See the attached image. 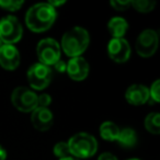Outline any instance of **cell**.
Wrapping results in <instances>:
<instances>
[{
	"instance_id": "1",
	"label": "cell",
	"mask_w": 160,
	"mask_h": 160,
	"mask_svg": "<svg viewBox=\"0 0 160 160\" xmlns=\"http://www.w3.org/2000/svg\"><path fill=\"white\" fill-rule=\"evenodd\" d=\"M56 10L47 2L36 3L25 14L27 27L33 32H44L53 25L56 20Z\"/></svg>"
},
{
	"instance_id": "2",
	"label": "cell",
	"mask_w": 160,
	"mask_h": 160,
	"mask_svg": "<svg viewBox=\"0 0 160 160\" xmlns=\"http://www.w3.org/2000/svg\"><path fill=\"white\" fill-rule=\"evenodd\" d=\"M90 43L89 33L86 29L81 27L72 28L67 31L62 38V48L67 56L80 57V55L85 53Z\"/></svg>"
},
{
	"instance_id": "3",
	"label": "cell",
	"mask_w": 160,
	"mask_h": 160,
	"mask_svg": "<svg viewBox=\"0 0 160 160\" xmlns=\"http://www.w3.org/2000/svg\"><path fill=\"white\" fill-rule=\"evenodd\" d=\"M70 155L78 159H87L98 150V142L92 135L88 133H78L73 135L68 142Z\"/></svg>"
},
{
	"instance_id": "4",
	"label": "cell",
	"mask_w": 160,
	"mask_h": 160,
	"mask_svg": "<svg viewBox=\"0 0 160 160\" xmlns=\"http://www.w3.org/2000/svg\"><path fill=\"white\" fill-rule=\"evenodd\" d=\"M23 29L19 20L13 16H7L0 20V40L3 44H14L22 38Z\"/></svg>"
},
{
	"instance_id": "5",
	"label": "cell",
	"mask_w": 160,
	"mask_h": 160,
	"mask_svg": "<svg viewBox=\"0 0 160 160\" xmlns=\"http://www.w3.org/2000/svg\"><path fill=\"white\" fill-rule=\"evenodd\" d=\"M12 104L21 112H33L38 108V94L28 87H18L11 94Z\"/></svg>"
},
{
	"instance_id": "6",
	"label": "cell",
	"mask_w": 160,
	"mask_h": 160,
	"mask_svg": "<svg viewBox=\"0 0 160 160\" xmlns=\"http://www.w3.org/2000/svg\"><path fill=\"white\" fill-rule=\"evenodd\" d=\"M52 75L53 73H52L51 67L41 62L32 65L27 73L29 85L35 90H43L48 87L52 80Z\"/></svg>"
},
{
	"instance_id": "7",
	"label": "cell",
	"mask_w": 160,
	"mask_h": 160,
	"mask_svg": "<svg viewBox=\"0 0 160 160\" xmlns=\"http://www.w3.org/2000/svg\"><path fill=\"white\" fill-rule=\"evenodd\" d=\"M36 53L41 64L53 66L60 59V46L54 38H44L40 41L36 47Z\"/></svg>"
},
{
	"instance_id": "8",
	"label": "cell",
	"mask_w": 160,
	"mask_h": 160,
	"mask_svg": "<svg viewBox=\"0 0 160 160\" xmlns=\"http://www.w3.org/2000/svg\"><path fill=\"white\" fill-rule=\"evenodd\" d=\"M158 34L153 30H145L138 35L136 41V52L142 57H150L158 48Z\"/></svg>"
},
{
	"instance_id": "9",
	"label": "cell",
	"mask_w": 160,
	"mask_h": 160,
	"mask_svg": "<svg viewBox=\"0 0 160 160\" xmlns=\"http://www.w3.org/2000/svg\"><path fill=\"white\" fill-rule=\"evenodd\" d=\"M108 54L116 62H125L131 56V46L125 38H112L108 44Z\"/></svg>"
},
{
	"instance_id": "10",
	"label": "cell",
	"mask_w": 160,
	"mask_h": 160,
	"mask_svg": "<svg viewBox=\"0 0 160 160\" xmlns=\"http://www.w3.org/2000/svg\"><path fill=\"white\" fill-rule=\"evenodd\" d=\"M90 67L88 62L82 57H73L67 62L66 71L68 76L76 81H82L89 75Z\"/></svg>"
},
{
	"instance_id": "11",
	"label": "cell",
	"mask_w": 160,
	"mask_h": 160,
	"mask_svg": "<svg viewBox=\"0 0 160 160\" xmlns=\"http://www.w3.org/2000/svg\"><path fill=\"white\" fill-rule=\"evenodd\" d=\"M20 64V53L14 45L3 44L0 47V66L7 70H14Z\"/></svg>"
},
{
	"instance_id": "12",
	"label": "cell",
	"mask_w": 160,
	"mask_h": 160,
	"mask_svg": "<svg viewBox=\"0 0 160 160\" xmlns=\"http://www.w3.org/2000/svg\"><path fill=\"white\" fill-rule=\"evenodd\" d=\"M33 126L38 131L45 132L49 129L53 125V114L47 108H36L32 112L31 116Z\"/></svg>"
},
{
	"instance_id": "13",
	"label": "cell",
	"mask_w": 160,
	"mask_h": 160,
	"mask_svg": "<svg viewBox=\"0 0 160 160\" xmlns=\"http://www.w3.org/2000/svg\"><path fill=\"white\" fill-rule=\"evenodd\" d=\"M125 99L128 103L133 105H142L148 102L149 91L146 86L142 85H133L128 87L125 92Z\"/></svg>"
},
{
	"instance_id": "14",
	"label": "cell",
	"mask_w": 160,
	"mask_h": 160,
	"mask_svg": "<svg viewBox=\"0 0 160 160\" xmlns=\"http://www.w3.org/2000/svg\"><path fill=\"white\" fill-rule=\"evenodd\" d=\"M108 30L113 38H123L128 30V23L124 18L114 17L108 23Z\"/></svg>"
},
{
	"instance_id": "15",
	"label": "cell",
	"mask_w": 160,
	"mask_h": 160,
	"mask_svg": "<svg viewBox=\"0 0 160 160\" xmlns=\"http://www.w3.org/2000/svg\"><path fill=\"white\" fill-rule=\"evenodd\" d=\"M100 134L101 137L109 142H114L118 140V134H120V128L113 122H104L100 126Z\"/></svg>"
},
{
	"instance_id": "16",
	"label": "cell",
	"mask_w": 160,
	"mask_h": 160,
	"mask_svg": "<svg viewBox=\"0 0 160 160\" xmlns=\"http://www.w3.org/2000/svg\"><path fill=\"white\" fill-rule=\"evenodd\" d=\"M118 142L121 146L126 147V148H131V147L135 146L136 142H137V135H136V132L132 128L120 129Z\"/></svg>"
},
{
	"instance_id": "17",
	"label": "cell",
	"mask_w": 160,
	"mask_h": 160,
	"mask_svg": "<svg viewBox=\"0 0 160 160\" xmlns=\"http://www.w3.org/2000/svg\"><path fill=\"white\" fill-rule=\"evenodd\" d=\"M145 127L146 129L151 134H158L160 133V115L157 112H153L147 115L145 120Z\"/></svg>"
},
{
	"instance_id": "18",
	"label": "cell",
	"mask_w": 160,
	"mask_h": 160,
	"mask_svg": "<svg viewBox=\"0 0 160 160\" xmlns=\"http://www.w3.org/2000/svg\"><path fill=\"white\" fill-rule=\"evenodd\" d=\"M131 6H133L137 11L142 12V13H147L150 12L155 9L156 7V1L153 0H134L131 2Z\"/></svg>"
},
{
	"instance_id": "19",
	"label": "cell",
	"mask_w": 160,
	"mask_h": 160,
	"mask_svg": "<svg viewBox=\"0 0 160 160\" xmlns=\"http://www.w3.org/2000/svg\"><path fill=\"white\" fill-rule=\"evenodd\" d=\"M54 153H55L59 159L70 156V150H69L68 142H57V144L54 146Z\"/></svg>"
},
{
	"instance_id": "20",
	"label": "cell",
	"mask_w": 160,
	"mask_h": 160,
	"mask_svg": "<svg viewBox=\"0 0 160 160\" xmlns=\"http://www.w3.org/2000/svg\"><path fill=\"white\" fill-rule=\"evenodd\" d=\"M23 5H24V1H22V0H20V1H17V0H2L1 1L0 0V7L8 10V11H17Z\"/></svg>"
},
{
	"instance_id": "21",
	"label": "cell",
	"mask_w": 160,
	"mask_h": 160,
	"mask_svg": "<svg viewBox=\"0 0 160 160\" xmlns=\"http://www.w3.org/2000/svg\"><path fill=\"white\" fill-rule=\"evenodd\" d=\"M159 90H160V81L159 80H156L155 82L151 85L150 89H148L149 91V102H155L158 103L160 101V97H159Z\"/></svg>"
},
{
	"instance_id": "22",
	"label": "cell",
	"mask_w": 160,
	"mask_h": 160,
	"mask_svg": "<svg viewBox=\"0 0 160 160\" xmlns=\"http://www.w3.org/2000/svg\"><path fill=\"white\" fill-rule=\"evenodd\" d=\"M131 0H125V1H121V0H112L111 6L115 10L118 11H123V10H126L131 7Z\"/></svg>"
},
{
	"instance_id": "23",
	"label": "cell",
	"mask_w": 160,
	"mask_h": 160,
	"mask_svg": "<svg viewBox=\"0 0 160 160\" xmlns=\"http://www.w3.org/2000/svg\"><path fill=\"white\" fill-rule=\"evenodd\" d=\"M52 102V99L48 94H41L38 96V108H47Z\"/></svg>"
},
{
	"instance_id": "24",
	"label": "cell",
	"mask_w": 160,
	"mask_h": 160,
	"mask_svg": "<svg viewBox=\"0 0 160 160\" xmlns=\"http://www.w3.org/2000/svg\"><path fill=\"white\" fill-rule=\"evenodd\" d=\"M53 66L55 67L56 70L59 71V72H64V71H66V68H67V64L62 59H59L57 62H55Z\"/></svg>"
},
{
	"instance_id": "25",
	"label": "cell",
	"mask_w": 160,
	"mask_h": 160,
	"mask_svg": "<svg viewBox=\"0 0 160 160\" xmlns=\"http://www.w3.org/2000/svg\"><path fill=\"white\" fill-rule=\"evenodd\" d=\"M98 160H118V158L110 152H103L102 155L99 156Z\"/></svg>"
},
{
	"instance_id": "26",
	"label": "cell",
	"mask_w": 160,
	"mask_h": 160,
	"mask_svg": "<svg viewBox=\"0 0 160 160\" xmlns=\"http://www.w3.org/2000/svg\"><path fill=\"white\" fill-rule=\"evenodd\" d=\"M47 3H48L49 6H52L54 9H56V8L59 7V6L64 5L65 1H64V0H62V1H49V2H47Z\"/></svg>"
},
{
	"instance_id": "27",
	"label": "cell",
	"mask_w": 160,
	"mask_h": 160,
	"mask_svg": "<svg viewBox=\"0 0 160 160\" xmlns=\"http://www.w3.org/2000/svg\"><path fill=\"white\" fill-rule=\"evenodd\" d=\"M7 158V152L2 146H0V160H6Z\"/></svg>"
},
{
	"instance_id": "28",
	"label": "cell",
	"mask_w": 160,
	"mask_h": 160,
	"mask_svg": "<svg viewBox=\"0 0 160 160\" xmlns=\"http://www.w3.org/2000/svg\"><path fill=\"white\" fill-rule=\"evenodd\" d=\"M59 160H80V159H78V158H76V157H73V156H68V157H65V158H62V159H59Z\"/></svg>"
},
{
	"instance_id": "29",
	"label": "cell",
	"mask_w": 160,
	"mask_h": 160,
	"mask_svg": "<svg viewBox=\"0 0 160 160\" xmlns=\"http://www.w3.org/2000/svg\"><path fill=\"white\" fill-rule=\"evenodd\" d=\"M2 45H3V43H2V41H1V40H0V47H1V46H2Z\"/></svg>"
},
{
	"instance_id": "30",
	"label": "cell",
	"mask_w": 160,
	"mask_h": 160,
	"mask_svg": "<svg viewBox=\"0 0 160 160\" xmlns=\"http://www.w3.org/2000/svg\"><path fill=\"white\" fill-rule=\"evenodd\" d=\"M128 160H139V159H128Z\"/></svg>"
}]
</instances>
